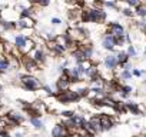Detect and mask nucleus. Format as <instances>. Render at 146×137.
<instances>
[{
	"label": "nucleus",
	"instance_id": "obj_15",
	"mask_svg": "<svg viewBox=\"0 0 146 137\" xmlns=\"http://www.w3.org/2000/svg\"><path fill=\"white\" fill-rule=\"evenodd\" d=\"M132 77V73L129 72V70H126V68H123V72H122V79L125 80V79H130Z\"/></svg>",
	"mask_w": 146,
	"mask_h": 137
},
{
	"label": "nucleus",
	"instance_id": "obj_27",
	"mask_svg": "<svg viewBox=\"0 0 146 137\" xmlns=\"http://www.w3.org/2000/svg\"><path fill=\"white\" fill-rule=\"evenodd\" d=\"M142 137H146V136H142Z\"/></svg>",
	"mask_w": 146,
	"mask_h": 137
},
{
	"label": "nucleus",
	"instance_id": "obj_22",
	"mask_svg": "<svg viewBox=\"0 0 146 137\" xmlns=\"http://www.w3.org/2000/svg\"><path fill=\"white\" fill-rule=\"evenodd\" d=\"M30 14H32V10H23V13H22V16H23V17L30 16Z\"/></svg>",
	"mask_w": 146,
	"mask_h": 137
},
{
	"label": "nucleus",
	"instance_id": "obj_10",
	"mask_svg": "<svg viewBox=\"0 0 146 137\" xmlns=\"http://www.w3.org/2000/svg\"><path fill=\"white\" fill-rule=\"evenodd\" d=\"M73 56H75V57H76V60H78V61H80V63H82L85 59H88V57H86V54H85V51H75V53H73Z\"/></svg>",
	"mask_w": 146,
	"mask_h": 137
},
{
	"label": "nucleus",
	"instance_id": "obj_18",
	"mask_svg": "<svg viewBox=\"0 0 146 137\" xmlns=\"http://www.w3.org/2000/svg\"><path fill=\"white\" fill-rule=\"evenodd\" d=\"M122 92H123V96H127V94L132 92V89H130L129 86H125V87H122Z\"/></svg>",
	"mask_w": 146,
	"mask_h": 137
},
{
	"label": "nucleus",
	"instance_id": "obj_1",
	"mask_svg": "<svg viewBox=\"0 0 146 137\" xmlns=\"http://www.w3.org/2000/svg\"><path fill=\"white\" fill-rule=\"evenodd\" d=\"M116 44H117V43H116V37H115L112 33H110V34H106V36L103 37V47H105V49L113 50Z\"/></svg>",
	"mask_w": 146,
	"mask_h": 137
},
{
	"label": "nucleus",
	"instance_id": "obj_7",
	"mask_svg": "<svg viewBox=\"0 0 146 137\" xmlns=\"http://www.w3.org/2000/svg\"><path fill=\"white\" fill-rule=\"evenodd\" d=\"M129 54L127 53H125V51H120L119 54H117V61H119V64L120 66H123V64H126L127 63V60H129Z\"/></svg>",
	"mask_w": 146,
	"mask_h": 137
},
{
	"label": "nucleus",
	"instance_id": "obj_14",
	"mask_svg": "<svg viewBox=\"0 0 146 137\" xmlns=\"http://www.w3.org/2000/svg\"><path fill=\"white\" fill-rule=\"evenodd\" d=\"M35 60H36V61H43V60H44L43 53H42L40 50H37V51H36V54H35Z\"/></svg>",
	"mask_w": 146,
	"mask_h": 137
},
{
	"label": "nucleus",
	"instance_id": "obj_24",
	"mask_svg": "<svg viewBox=\"0 0 146 137\" xmlns=\"http://www.w3.org/2000/svg\"><path fill=\"white\" fill-rule=\"evenodd\" d=\"M72 111H63V116H66V117H72Z\"/></svg>",
	"mask_w": 146,
	"mask_h": 137
},
{
	"label": "nucleus",
	"instance_id": "obj_8",
	"mask_svg": "<svg viewBox=\"0 0 146 137\" xmlns=\"http://www.w3.org/2000/svg\"><path fill=\"white\" fill-rule=\"evenodd\" d=\"M52 134H53V137H63V136H64V128H63V126H56V127L52 130Z\"/></svg>",
	"mask_w": 146,
	"mask_h": 137
},
{
	"label": "nucleus",
	"instance_id": "obj_2",
	"mask_svg": "<svg viewBox=\"0 0 146 137\" xmlns=\"http://www.w3.org/2000/svg\"><path fill=\"white\" fill-rule=\"evenodd\" d=\"M110 33L115 37H122V36H125V29L119 23H112L110 24Z\"/></svg>",
	"mask_w": 146,
	"mask_h": 137
},
{
	"label": "nucleus",
	"instance_id": "obj_25",
	"mask_svg": "<svg viewBox=\"0 0 146 137\" xmlns=\"http://www.w3.org/2000/svg\"><path fill=\"white\" fill-rule=\"evenodd\" d=\"M52 23H53V24H59V23H60V20H59V19H53V20H52Z\"/></svg>",
	"mask_w": 146,
	"mask_h": 137
},
{
	"label": "nucleus",
	"instance_id": "obj_19",
	"mask_svg": "<svg viewBox=\"0 0 146 137\" xmlns=\"http://www.w3.org/2000/svg\"><path fill=\"white\" fill-rule=\"evenodd\" d=\"M127 2V5H130V6H139L140 3H139V0H126Z\"/></svg>",
	"mask_w": 146,
	"mask_h": 137
},
{
	"label": "nucleus",
	"instance_id": "obj_26",
	"mask_svg": "<svg viewBox=\"0 0 146 137\" xmlns=\"http://www.w3.org/2000/svg\"><path fill=\"white\" fill-rule=\"evenodd\" d=\"M133 74H135V76H140L142 73H140L139 70H133Z\"/></svg>",
	"mask_w": 146,
	"mask_h": 137
},
{
	"label": "nucleus",
	"instance_id": "obj_4",
	"mask_svg": "<svg viewBox=\"0 0 146 137\" xmlns=\"http://www.w3.org/2000/svg\"><path fill=\"white\" fill-rule=\"evenodd\" d=\"M117 64H119L117 56H108V57L105 59V66L109 68V70H113V68H115Z\"/></svg>",
	"mask_w": 146,
	"mask_h": 137
},
{
	"label": "nucleus",
	"instance_id": "obj_9",
	"mask_svg": "<svg viewBox=\"0 0 146 137\" xmlns=\"http://www.w3.org/2000/svg\"><path fill=\"white\" fill-rule=\"evenodd\" d=\"M16 46H17L19 49H23V47L26 46V39H25L23 36H17V37H16Z\"/></svg>",
	"mask_w": 146,
	"mask_h": 137
},
{
	"label": "nucleus",
	"instance_id": "obj_12",
	"mask_svg": "<svg viewBox=\"0 0 146 137\" xmlns=\"http://www.w3.org/2000/svg\"><path fill=\"white\" fill-rule=\"evenodd\" d=\"M126 106H127V109H129V110H132L135 114H137V113H139V109H137V106H136L135 103H127Z\"/></svg>",
	"mask_w": 146,
	"mask_h": 137
},
{
	"label": "nucleus",
	"instance_id": "obj_6",
	"mask_svg": "<svg viewBox=\"0 0 146 137\" xmlns=\"http://www.w3.org/2000/svg\"><path fill=\"white\" fill-rule=\"evenodd\" d=\"M100 124H102V128L103 130H109L112 127V120L108 116H102L100 117Z\"/></svg>",
	"mask_w": 146,
	"mask_h": 137
},
{
	"label": "nucleus",
	"instance_id": "obj_13",
	"mask_svg": "<svg viewBox=\"0 0 146 137\" xmlns=\"http://www.w3.org/2000/svg\"><path fill=\"white\" fill-rule=\"evenodd\" d=\"M30 123H32L35 127H37V128H42V127H43V123H42L40 120H37V119H32Z\"/></svg>",
	"mask_w": 146,
	"mask_h": 137
},
{
	"label": "nucleus",
	"instance_id": "obj_5",
	"mask_svg": "<svg viewBox=\"0 0 146 137\" xmlns=\"http://www.w3.org/2000/svg\"><path fill=\"white\" fill-rule=\"evenodd\" d=\"M76 99H78V93H75V92H66L64 94L59 96V100L63 101V103H66V101H73V100H76Z\"/></svg>",
	"mask_w": 146,
	"mask_h": 137
},
{
	"label": "nucleus",
	"instance_id": "obj_20",
	"mask_svg": "<svg viewBox=\"0 0 146 137\" xmlns=\"http://www.w3.org/2000/svg\"><path fill=\"white\" fill-rule=\"evenodd\" d=\"M123 14H125V16H129V17H130V16H133V12H132L130 9H123Z\"/></svg>",
	"mask_w": 146,
	"mask_h": 137
},
{
	"label": "nucleus",
	"instance_id": "obj_23",
	"mask_svg": "<svg viewBox=\"0 0 146 137\" xmlns=\"http://www.w3.org/2000/svg\"><path fill=\"white\" fill-rule=\"evenodd\" d=\"M37 2H39L40 5H43V6H46V5L49 3V0H37Z\"/></svg>",
	"mask_w": 146,
	"mask_h": 137
},
{
	"label": "nucleus",
	"instance_id": "obj_11",
	"mask_svg": "<svg viewBox=\"0 0 146 137\" xmlns=\"http://www.w3.org/2000/svg\"><path fill=\"white\" fill-rule=\"evenodd\" d=\"M136 14L140 16V17H145L146 16V7L145 6H136Z\"/></svg>",
	"mask_w": 146,
	"mask_h": 137
},
{
	"label": "nucleus",
	"instance_id": "obj_3",
	"mask_svg": "<svg viewBox=\"0 0 146 137\" xmlns=\"http://www.w3.org/2000/svg\"><path fill=\"white\" fill-rule=\"evenodd\" d=\"M23 83H25V86H26L27 89H30V90L39 87V82H37L35 77H29V76H26V77H23Z\"/></svg>",
	"mask_w": 146,
	"mask_h": 137
},
{
	"label": "nucleus",
	"instance_id": "obj_16",
	"mask_svg": "<svg viewBox=\"0 0 146 137\" xmlns=\"http://www.w3.org/2000/svg\"><path fill=\"white\" fill-rule=\"evenodd\" d=\"M127 54H129L130 57H135V56H136V50H135L133 46H129V47H127Z\"/></svg>",
	"mask_w": 146,
	"mask_h": 137
},
{
	"label": "nucleus",
	"instance_id": "obj_17",
	"mask_svg": "<svg viewBox=\"0 0 146 137\" xmlns=\"http://www.w3.org/2000/svg\"><path fill=\"white\" fill-rule=\"evenodd\" d=\"M7 67H9V64L5 61V60H2V61H0V70H7Z\"/></svg>",
	"mask_w": 146,
	"mask_h": 137
},
{
	"label": "nucleus",
	"instance_id": "obj_21",
	"mask_svg": "<svg viewBox=\"0 0 146 137\" xmlns=\"http://www.w3.org/2000/svg\"><path fill=\"white\" fill-rule=\"evenodd\" d=\"M105 5H106L108 7H116V3H115V2H106Z\"/></svg>",
	"mask_w": 146,
	"mask_h": 137
}]
</instances>
